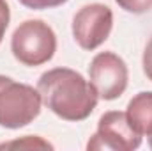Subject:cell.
Listing matches in <instances>:
<instances>
[{"label": "cell", "instance_id": "obj_4", "mask_svg": "<svg viewBox=\"0 0 152 151\" xmlns=\"http://www.w3.org/2000/svg\"><path fill=\"white\" fill-rule=\"evenodd\" d=\"M142 146V135L136 133L126 112L110 110L101 115L97 123V132L87 144V150L104 151H134Z\"/></svg>", "mask_w": 152, "mask_h": 151}, {"label": "cell", "instance_id": "obj_5", "mask_svg": "<svg viewBox=\"0 0 152 151\" xmlns=\"http://www.w3.org/2000/svg\"><path fill=\"white\" fill-rule=\"evenodd\" d=\"M113 13L104 4H87L73 18V38L83 50H96L110 38Z\"/></svg>", "mask_w": 152, "mask_h": 151}, {"label": "cell", "instance_id": "obj_10", "mask_svg": "<svg viewBox=\"0 0 152 151\" xmlns=\"http://www.w3.org/2000/svg\"><path fill=\"white\" fill-rule=\"evenodd\" d=\"M11 146H28V148H51V144L41 141V139H34L32 135H27L25 141H14V142H7V144H0V148H11Z\"/></svg>", "mask_w": 152, "mask_h": 151}, {"label": "cell", "instance_id": "obj_3", "mask_svg": "<svg viewBox=\"0 0 152 151\" xmlns=\"http://www.w3.org/2000/svg\"><path fill=\"white\" fill-rule=\"evenodd\" d=\"M11 52L23 66L36 68L51 61L57 52V36L42 20H25L11 38Z\"/></svg>", "mask_w": 152, "mask_h": 151}, {"label": "cell", "instance_id": "obj_8", "mask_svg": "<svg viewBox=\"0 0 152 151\" xmlns=\"http://www.w3.org/2000/svg\"><path fill=\"white\" fill-rule=\"evenodd\" d=\"M120 9L133 13V14H142L152 9V0H115Z\"/></svg>", "mask_w": 152, "mask_h": 151}, {"label": "cell", "instance_id": "obj_9", "mask_svg": "<svg viewBox=\"0 0 152 151\" xmlns=\"http://www.w3.org/2000/svg\"><path fill=\"white\" fill-rule=\"evenodd\" d=\"M21 5L28 7V9H36V11H41V9H51V7H58L62 4H66L67 0H18Z\"/></svg>", "mask_w": 152, "mask_h": 151}, {"label": "cell", "instance_id": "obj_2", "mask_svg": "<svg viewBox=\"0 0 152 151\" xmlns=\"http://www.w3.org/2000/svg\"><path fill=\"white\" fill-rule=\"evenodd\" d=\"M42 98L28 84L0 75V126L18 130L32 123L41 114Z\"/></svg>", "mask_w": 152, "mask_h": 151}, {"label": "cell", "instance_id": "obj_13", "mask_svg": "<svg viewBox=\"0 0 152 151\" xmlns=\"http://www.w3.org/2000/svg\"><path fill=\"white\" fill-rule=\"evenodd\" d=\"M149 148L152 150V135H149Z\"/></svg>", "mask_w": 152, "mask_h": 151}, {"label": "cell", "instance_id": "obj_11", "mask_svg": "<svg viewBox=\"0 0 152 151\" xmlns=\"http://www.w3.org/2000/svg\"><path fill=\"white\" fill-rule=\"evenodd\" d=\"M9 20H11V11L5 0H0V43L5 36V30L9 27Z\"/></svg>", "mask_w": 152, "mask_h": 151}, {"label": "cell", "instance_id": "obj_6", "mask_svg": "<svg viewBox=\"0 0 152 151\" xmlns=\"http://www.w3.org/2000/svg\"><path fill=\"white\" fill-rule=\"evenodd\" d=\"M88 75L99 98L106 101L120 98L127 89V80H129L127 64L124 62L122 57H118L113 52L97 53L88 66Z\"/></svg>", "mask_w": 152, "mask_h": 151}, {"label": "cell", "instance_id": "obj_1", "mask_svg": "<svg viewBox=\"0 0 152 151\" xmlns=\"http://www.w3.org/2000/svg\"><path fill=\"white\" fill-rule=\"evenodd\" d=\"M42 103L60 119L83 121L94 112L99 94L92 82L69 68H53L37 82Z\"/></svg>", "mask_w": 152, "mask_h": 151}, {"label": "cell", "instance_id": "obj_12", "mask_svg": "<svg viewBox=\"0 0 152 151\" xmlns=\"http://www.w3.org/2000/svg\"><path fill=\"white\" fill-rule=\"evenodd\" d=\"M142 66H143V73L145 76L152 82V38L149 39L145 50H143V57H142Z\"/></svg>", "mask_w": 152, "mask_h": 151}, {"label": "cell", "instance_id": "obj_7", "mask_svg": "<svg viewBox=\"0 0 152 151\" xmlns=\"http://www.w3.org/2000/svg\"><path fill=\"white\" fill-rule=\"evenodd\" d=\"M127 121L131 128L143 135H152V91H142L131 98L127 103Z\"/></svg>", "mask_w": 152, "mask_h": 151}]
</instances>
